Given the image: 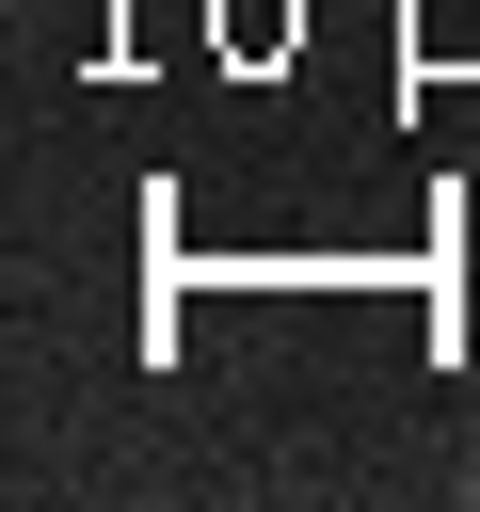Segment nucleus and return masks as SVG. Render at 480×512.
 Here are the masks:
<instances>
[{
	"label": "nucleus",
	"mask_w": 480,
	"mask_h": 512,
	"mask_svg": "<svg viewBox=\"0 0 480 512\" xmlns=\"http://www.w3.org/2000/svg\"><path fill=\"white\" fill-rule=\"evenodd\" d=\"M464 496H480V448H464Z\"/></svg>",
	"instance_id": "f257e3e1"
}]
</instances>
